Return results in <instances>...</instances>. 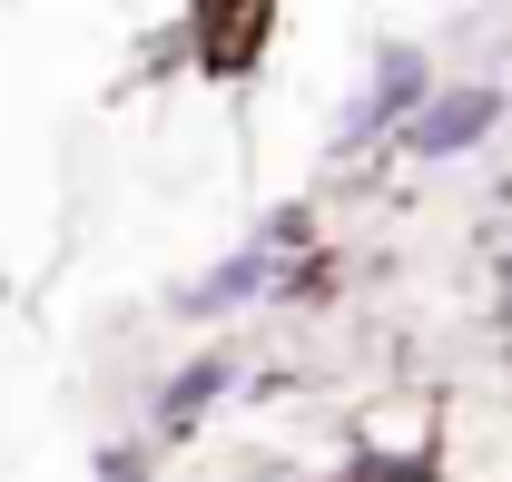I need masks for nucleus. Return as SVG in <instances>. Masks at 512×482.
<instances>
[{
	"instance_id": "obj_1",
	"label": "nucleus",
	"mask_w": 512,
	"mask_h": 482,
	"mask_svg": "<svg viewBox=\"0 0 512 482\" xmlns=\"http://www.w3.org/2000/svg\"><path fill=\"white\" fill-rule=\"evenodd\" d=\"M434 99V60L414 50V40H384L375 69H365V89L345 99V119H335V148H375V138H404V119Z\"/></svg>"
},
{
	"instance_id": "obj_2",
	"label": "nucleus",
	"mask_w": 512,
	"mask_h": 482,
	"mask_svg": "<svg viewBox=\"0 0 512 482\" xmlns=\"http://www.w3.org/2000/svg\"><path fill=\"white\" fill-rule=\"evenodd\" d=\"M493 119H503V89L493 79H463V89H434L414 119H404V158H424V168H444V158H463L473 138H493Z\"/></svg>"
},
{
	"instance_id": "obj_3",
	"label": "nucleus",
	"mask_w": 512,
	"mask_h": 482,
	"mask_svg": "<svg viewBox=\"0 0 512 482\" xmlns=\"http://www.w3.org/2000/svg\"><path fill=\"white\" fill-rule=\"evenodd\" d=\"M276 286H296V276H286V246H276V237H247L237 256H217V266L197 276L188 296H178V315H197V325H207V315H237V305H266Z\"/></svg>"
},
{
	"instance_id": "obj_4",
	"label": "nucleus",
	"mask_w": 512,
	"mask_h": 482,
	"mask_svg": "<svg viewBox=\"0 0 512 482\" xmlns=\"http://www.w3.org/2000/svg\"><path fill=\"white\" fill-rule=\"evenodd\" d=\"M227 384H237V364H227V355H197L188 374H168V384H158V433H197L207 404H217Z\"/></svg>"
},
{
	"instance_id": "obj_5",
	"label": "nucleus",
	"mask_w": 512,
	"mask_h": 482,
	"mask_svg": "<svg viewBox=\"0 0 512 482\" xmlns=\"http://www.w3.org/2000/svg\"><path fill=\"white\" fill-rule=\"evenodd\" d=\"M99 482H148V453H138V443H109V453H99Z\"/></svg>"
},
{
	"instance_id": "obj_6",
	"label": "nucleus",
	"mask_w": 512,
	"mask_h": 482,
	"mask_svg": "<svg viewBox=\"0 0 512 482\" xmlns=\"http://www.w3.org/2000/svg\"><path fill=\"white\" fill-rule=\"evenodd\" d=\"M365 482H424L414 463H365Z\"/></svg>"
}]
</instances>
